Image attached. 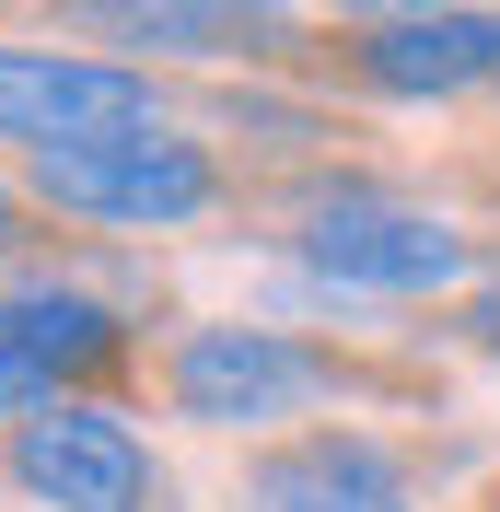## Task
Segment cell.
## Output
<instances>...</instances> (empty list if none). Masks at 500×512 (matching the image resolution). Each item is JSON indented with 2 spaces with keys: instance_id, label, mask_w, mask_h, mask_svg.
<instances>
[{
  "instance_id": "6da1fadb",
  "label": "cell",
  "mask_w": 500,
  "mask_h": 512,
  "mask_svg": "<svg viewBox=\"0 0 500 512\" xmlns=\"http://www.w3.org/2000/svg\"><path fill=\"white\" fill-rule=\"evenodd\" d=\"M24 187L70 222L117 233H175L198 210H221V163L187 128H117V140H70V152H24Z\"/></svg>"
},
{
  "instance_id": "7a4b0ae2",
  "label": "cell",
  "mask_w": 500,
  "mask_h": 512,
  "mask_svg": "<svg viewBox=\"0 0 500 512\" xmlns=\"http://www.w3.org/2000/svg\"><path fill=\"white\" fill-rule=\"evenodd\" d=\"M338 384H349V361L303 350L280 326H187V338L163 350V396H175V419H198V431H268V419L314 408V396H338Z\"/></svg>"
},
{
  "instance_id": "3957f363",
  "label": "cell",
  "mask_w": 500,
  "mask_h": 512,
  "mask_svg": "<svg viewBox=\"0 0 500 512\" xmlns=\"http://www.w3.org/2000/svg\"><path fill=\"white\" fill-rule=\"evenodd\" d=\"M291 256L338 291H396V303H431V291L466 280V233L442 210H419V198H384V187H326L303 210V233H291Z\"/></svg>"
},
{
  "instance_id": "277c9868",
  "label": "cell",
  "mask_w": 500,
  "mask_h": 512,
  "mask_svg": "<svg viewBox=\"0 0 500 512\" xmlns=\"http://www.w3.org/2000/svg\"><path fill=\"white\" fill-rule=\"evenodd\" d=\"M12 489L47 512H152L163 478H152V443L128 431L105 396H47V408L12 431Z\"/></svg>"
},
{
  "instance_id": "5b68a950",
  "label": "cell",
  "mask_w": 500,
  "mask_h": 512,
  "mask_svg": "<svg viewBox=\"0 0 500 512\" xmlns=\"http://www.w3.org/2000/svg\"><path fill=\"white\" fill-rule=\"evenodd\" d=\"M117 128H163L152 82L82 47H0V140L12 152H70V140H117Z\"/></svg>"
},
{
  "instance_id": "8992f818",
  "label": "cell",
  "mask_w": 500,
  "mask_h": 512,
  "mask_svg": "<svg viewBox=\"0 0 500 512\" xmlns=\"http://www.w3.org/2000/svg\"><path fill=\"white\" fill-rule=\"evenodd\" d=\"M338 70L396 105L477 94V82H500V12H373L338 35Z\"/></svg>"
},
{
  "instance_id": "52a82bcc",
  "label": "cell",
  "mask_w": 500,
  "mask_h": 512,
  "mask_svg": "<svg viewBox=\"0 0 500 512\" xmlns=\"http://www.w3.org/2000/svg\"><path fill=\"white\" fill-rule=\"evenodd\" d=\"M245 512H419L407 501V466L373 431H291L245 466Z\"/></svg>"
},
{
  "instance_id": "ba28073f",
  "label": "cell",
  "mask_w": 500,
  "mask_h": 512,
  "mask_svg": "<svg viewBox=\"0 0 500 512\" xmlns=\"http://www.w3.org/2000/svg\"><path fill=\"white\" fill-rule=\"evenodd\" d=\"M0 338L59 384V396H82L94 373H117V361H128V326L105 315L94 291H70V280H12V291H0Z\"/></svg>"
},
{
  "instance_id": "9c48e42d",
  "label": "cell",
  "mask_w": 500,
  "mask_h": 512,
  "mask_svg": "<svg viewBox=\"0 0 500 512\" xmlns=\"http://www.w3.org/2000/svg\"><path fill=\"white\" fill-rule=\"evenodd\" d=\"M94 35H128V47H175V59H268L280 47V12H187V0H105L82 12Z\"/></svg>"
},
{
  "instance_id": "30bf717a",
  "label": "cell",
  "mask_w": 500,
  "mask_h": 512,
  "mask_svg": "<svg viewBox=\"0 0 500 512\" xmlns=\"http://www.w3.org/2000/svg\"><path fill=\"white\" fill-rule=\"evenodd\" d=\"M454 326H466L477 350H489V361H500V280H489V291H466V303H454Z\"/></svg>"
},
{
  "instance_id": "8fae6325",
  "label": "cell",
  "mask_w": 500,
  "mask_h": 512,
  "mask_svg": "<svg viewBox=\"0 0 500 512\" xmlns=\"http://www.w3.org/2000/svg\"><path fill=\"white\" fill-rule=\"evenodd\" d=\"M12 245H24V198L0 187V256H12Z\"/></svg>"
},
{
  "instance_id": "7c38bea8",
  "label": "cell",
  "mask_w": 500,
  "mask_h": 512,
  "mask_svg": "<svg viewBox=\"0 0 500 512\" xmlns=\"http://www.w3.org/2000/svg\"><path fill=\"white\" fill-rule=\"evenodd\" d=\"M477 512H500V478H489V501H477Z\"/></svg>"
}]
</instances>
